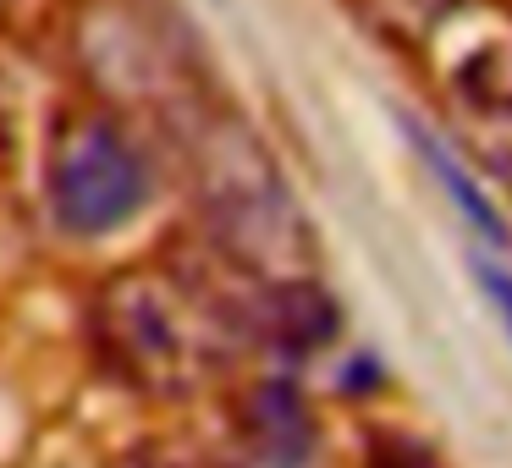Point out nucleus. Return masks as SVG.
<instances>
[{
	"mask_svg": "<svg viewBox=\"0 0 512 468\" xmlns=\"http://www.w3.org/2000/svg\"><path fill=\"white\" fill-rule=\"evenodd\" d=\"M237 336V287L204 281L199 270H116L89 298V347L100 369L144 397L199 391L226 369Z\"/></svg>",
	"mask_w": 512,
	"mask_h": 468,
	"instance_id": "obj_1",
	"label": "nucleus"
},
{
	"mask_svg": "<svg viewBox=\"0 0 512 468\" xmlns=\"http://www.w3.org/2000/svg\"><path fill=\"white\" fill-rule=\"evenodd\" d=\"M182 160H188L193 204H199L204 237L215 254L259 281L314 276L320 248H314L309 215L298 210L281 166L248 122L226 111H193L182 127Z\"/></svg>",
	"mask_w": 512,
	"mask_h": 468,
	"instance_id": "obj_2",
	"label": "nucleus"
},
{
	"mask_svg": "<svg viewBox=\"0 0 512 468\" xmlns=\"http://www.w3.org/2000/svg\"><path fill=\"white\" fill-rule=\"evenodd\" d=\"M45 188H50V210L67 232L105 237L149 204V166L111 116L89 111L72 116L56 133Z\"/></svg>",
	"mask_w": 512,
	"mask_h": 468,
	"instance_id": "obj_3",
	"label": "nucleus"
},
{
	"mask_svg": "<svg viewBox=\"0 0 512 468\" xmlns=\"http://www.w3.org/2000/svg\"><path fill=\"white\" fill-rule=\"evenodd\" d=\"M237 325H243V336L276 347V353H320L342 331V309L320 287V276L259 281L243 270V281H237Z\"/></svg>",
	"mask_w": 512,
	"mask_h": 468,
	"instance_id": "obj_4",
	"label": "nucleus"
},
{
	"mask_svg": "<svg viewBox=\"0 0 512 468\" xmlns=\"http://www.w3.org/2000/svg\"><path fill=\"white\" fill-rule=\"evenodd\" d=\"M237 430L265 468H303L314 452V413L287 380H259L237 408Z\"/></svg>",
	"mask_w": 512,
	"mask_h": 468,
	"instance_id": "obj_5",
	"label": "nucleus"
},
{
	"mask_svg": "<svg viewBox=\"0 0 512 468\" xmlns=\"http://www.w3.org/2000/svg\"><path fill=\"white\" fill-rule=\"evenodd\" d=\"M364 17L391 39H430L463 0H358Z\"/></svg>",
	"mask_w": 512,
	"mask_h": 468,
	"instance_id": "obj_6",
	"label": "nucleus"
},
{
	"mask_svg": "<svg viewBox=\"0 0 512 468\" xmlns=\"http://www.w3.org/2000/svg\"><path fill=\"white\" fill-rule=\"evenodd\" d=\"M408 133H413V144H419V155L430 160V171H435V177L446 182V193H452V199L463 204V215H468V221H474V226H479V232H485V237H501V215L490 210V199H485V193H479L474 182H468L463 171H457L452 160H446V149L435 144V138L424 133V127H408Z\"/></svg>",
	"mask_w": 512,
	"mask_h": 468,
	"instance_id": "obj_7",
	"label": "nucleus"
},
{
	"mask_svg": "<svg viewBox=\"0 0 512 468\" xmlns=\"http://www.w3.org/2000/svg\"><path fill=\"white\" fill-rule=\"evenodd\" d=\"M375 468H441V457L408 435H375Z\"/></svg>",
	"mask_w": 512,
	"mask_h": 468,
	"instance_id": "obj_8",
	"label": "nucleus"
},
{
	"mask_svg": "<svg viewBox=\"0 0 512 468\" xmlns=\"http://www.w3.org/2000/svg\"><path fill=\"white\" fill-rule=\"evenodd\" d=\"M474 276H479V287H485V298L496 303V314L507 320V331H512V276H507V270H496L490 259H474Z\"/></svg>",
	"mask_w": 512,
	"mask_h": 468,
	"instance_id": "obj_9",
	"label": "nucleus"
},
{
	"mask_svg": "<svg viewBox=\"0 0 512 468\" xmlns=\"http://www.w3.org/2000/svg\"><path fill=\"white\" fill-rule=\"evenodd\" d=\"M0 12H6V0H0Z\"/></svg>",
	"mask_w": 512,
	"mask_h": 468,
	"instance_id": "obj_10",
	"label": "nucleus"
}]
</instances>
